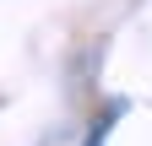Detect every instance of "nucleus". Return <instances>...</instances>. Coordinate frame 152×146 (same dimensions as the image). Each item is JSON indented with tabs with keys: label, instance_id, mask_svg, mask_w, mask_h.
<instances>
[{
	"label": "nucleus",
	"instance_id": "f257e3e1",
	"mask_svg": "<svg viewBox=\"0 0 152 146\" xmlns=\"http://www.w3.org/2000/svg\"><path fill=\"white\" fill-rule=\"evenodd\" d=\"M103 141H109V119H98V124H92V130H87V141H82V146H103Z\"/></svg>",
	"mask_w": 152,
	"mask_h": 146
}]
</instances>
